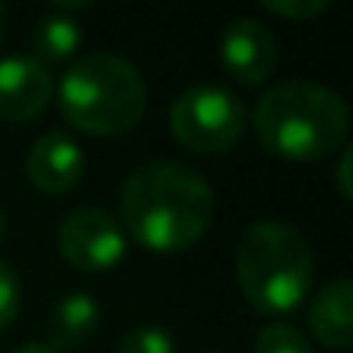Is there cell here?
Listing matches in <instances>:
<instances>
[{
    "instance_id": "obj_10",
    "label": "cell",
    "mask_w": 353,
    "mask_h": 353,
    "mask_svg": "<svg viewBox=\"0 0 353 353\" xmlns=\"http://www.w3.org/2000/svg\"><path fill=\"white\" fill-rule=\"evenodd\" d=\"M308 329L329 350H350L353 343V284L350 277L329 281L308 305Z\"/></svg>"
},
{
    "instance_id": "obj_6",
    "label": "cell",
    "mask_w": 353,
    "mask_h": 353,
    "mask_svg": "<svg viewBox=\"0 0 353 353\" xmlns=\"http://www.w3.org/2000/svg\"><path fill=\"white\" fill-rule=\"evenodd\" d=\"M59 253L66 263H73L77 270L97 274L114 267L125 256L128 236L121 229V222H114L108 212L101 208H77L63 219L59 225Z\"/></svg>"
},
{
    "instance_id": "obj_9",
    "label": "cell",
    "mask_w": 353,
    "mask_h": 353,
    "mask_svg": "<svg viewBox=\"0 0 353 353\" xmlns=\"http://www.w3.org/2000/svg\"><path fill=\"white\" fill-rule=\"evenodd\" d=\"M25 173L42 194H66L83 181V149L66 132H46L28 149Z\"/></svg>"
},
{
    "instance_id": "obj_8",
    "label": "cell",
    "mask_w": 353,
    "mask_h": 353,
    "mask_svg": "<svg viewBox=\"0 0 353 353\" xmlns=\"http://www.w3.org/2000/svg\"><path fill=\"white\" fill-rule=\"evenodd\" d=\"M52 101V73L32 56L0 59V118L35 121Z\"/></svg>"
},
{
    "instance_id": "obj_13",
    "label": "cell",
    "mask_w": 353,
    "mask_h": 353,
    "mask_svg": "<svg viewBox=\"0 0 353 353\" xmlns=\"http://www.w3.org/2000/svg\"><path fill=\"white\" fill-rule=\"evenodd\" d=\"M253 353H312V343L294 325L270 322L267 329H260V336L253 343Z\"/></svg>"
},
{
    "instance_id": "obj_11",
    "label": "cell",
    "mask_w": 353,
    "mask_h": 353,
    "mask_svg": "<svg viewBox=\"0 0 353 353\" xmlns=\"http://www.w3.org/2000/svg\"><path fill=\"white\" fill-rule=\"evenodd\" d=\"M97 322H101L97 301L87 291H70L49 312V346L59 350V353L87 346L94 329H97Z\"/></svg>"
},
{
    "instance_id": "obj_16",
    "label": "cell",
    "mask_w": 353,
    "mask_h": 353,
    "mask_svg": "<svg viewBox=\"0 0 353 353\" xmlns=\"http://www.w3.org/2000/svg\"><path fill=\"white\" fill-rule=\"evenodd\" d=\"M263 8L281 18H315L329 11V0H263Z\"/></svg>"
},
{
    "instance_id": "obj_3",
    "label": "cell",
    "mask_w": 353,
    "mask_h": 353,
    "mask_svg": "<svg viewBox=\"0 0 353 353\" xmlns=\"http://www.w3.org/2000/svg\"><path fill=\"white\" fill-rule=\"evenodd\" d=\"M315 263L305 236L288 222H256L236 250V281L256 312L284 315L298 308L312 288Z\"/></svg>"
},
{
    "instance_id": "obj_14",
    "label": "cell",
    "mask_w": 353,
    "mask_h": 353,
    "mask_svg": "<svg viewBox=\"0 0 353 353\" xmlns=\"http://www.w3.org/2000/svg\"><path fill=\"white\" fill-rule=\"evenodd\" d=\"M118 353H176V346L163 325H139L121 336Z\"/></svg>"
},
{
    "instance_id": "obj_4",
    "label": "cell",
    "mask_w": 353,
    "mask_h": 353,
    "mask_svg": "<svg viewBox=\"0 0 353 353\" xmlns=\"http://www.w3.org/2000/svg\"><path fill=\"white\" fill-rule=\"evenodd\" d=\"M59 108L63 118L87 135H121L142 121V73L114 52L83 56L59 83Z\"/></svg>"
},
{
    "instance_id": "obj_1",
    "label": "cell",
    "mask_w": 353,
    "mask_h": 353,
    "mask_svg": "<svg viewBox=\"0 0 353 353\" xmlns=\"http://www.w3.org/2000/svg\"><path fill=\"white\" fill-rule=\"evenodd\" d=\"M215 219V194L201 173L176 159L142 163L121 184V229L152 253H181Z\"/></svg>"
},
{
    "instance_id": "obj_15",
    "label": "cell",
    "mask_w": 353,
    "mask_h": 353,
    "mask_svg": "<svg viewBox=\"0 0 353 353\" xmlns=\"http://www.w3.org/2000/svg\"><path fill=\"white\" fill-rule=\"evenodd\" d=\"M18 308H21V284H18V274H14L4 260H0V332H4V329L14 322Z\"/></svg>"
},
{
    "instance_id": "obj_2",
    "label": "cell",
    "mask_w": 353,
    "mask_h": 353,
    "mask_svg": "<svg viewBox=\"0 0 353 353\" xmlns=\"http://www.w3.org/2000/svg\"><path fill=\"white\" fill-rule=\"evenodd\" d=\"M260 142L284 159H322L346 145L350 108L346 101L312 80H291L270 87L253 111Z\"/></svg>"
},
{
    "instance_id": "obj_12",
    "label": "cell",
    "mask_w": 353,
    "mask_h": 353,
    "mask_svg": "<svg viewBox=\"0 0 353 353\" xmlns=\"http://www.w3.org/2000/svg\"><path fill=\"white\" fill-rule=\"evenodd\" d=\"M80 25L63 11V8H56V11H49V14H42L39 18V25H35V35H32V59L35 63H42L46 70L49 66H56V63H66L77 49H80Z\"/></svg>"
},
{
    "instance_id": "obj_5",
    "label": "cell",
    "mask_w": 353,
    "mask_h": 353,
    "mask_svg": "<svg viewBox=\"0 0 353 353\" xmlns=\"http://www.w3.org/2000/svg\"><path fill=\"white\" fill-rule=\"evenodd\" d=\"M170 128L176 142L194 152H225L246 128V108L229 87L194 83L173 101Z\"/></svg>"
},
{
    "instance_id": "obj_7",
    "label": "cell",
    "mask_w": 353,
    "mask_h": 353,
    "mask_svg": "<svg viewBox=\"0 0 353 353\" xmlns=\"http://www.w3.org/2000/svg\"><path fill=\"white\" fill-rule=\"evenodd\" d=\"M219 56H222V66H225V73L232 80L253 87V83H263L274 73V66H277V39H274V32L263 21L239 18V21H232L222 32Z\"/></svg>"
},
{
    "instance_id": "obj_20",
    "label": "cell",
    "mask_w": 353,
    "mask_h": 353,
    "mask_svg": "<svg viewBox=\"0 0 353 353\" xmlns=\"http://www.w3.org/2000/svg\"><path fill=\"white\" fill-rule=\"evenodd\" d=\"M4 232H8V215H4V208H0V239H4Z\"/></svg>"
},
{
    "instance_id": "obj_19",
    "label": "cell",
    "mask_w": 353,
    "mask_h": 353,
    "mask_svg": "<svg viewBox=\"0 0 353 353\" xmlns=\"http://www.w3.org/2000/svg\"><path fill=\"white\" fill-rule=\"evenodd\" d=\"M4 35H8V8L0 4V42H4Z\"/></svg>"
},
{
    "instance_id": "obj_17",
    "label": "cell",
    "mask_w": 353,
    "mask_h": 353,
    "mask_svg": "<svg viewBox=\"0 0 353 353\" xmlns=\"http://www.w3.org/2000/svg\"><path fill=\"white\" fill-rule=\"evenodd\" d=\"M350 166H353V149L350 145H343V156H339V163H336V181H339V194L350 201L353 198V184H350Z\"/></svg>"
},
{
    "instance_id": "obj_18",
    "label": "cell",
    "mask_w": 353,
    "mask_h": 353,
    "mask_svg": "<svg viewBox=\"0 0 353 353\" xmlns=\"http://www.w3.org/2000/svg\"><path fill=\"white\" fill-rule=\"evenodd\" d=\"M11 353H59V350H52L49 343H25V346H18Z\"/></svg>"
}]
</instances>
